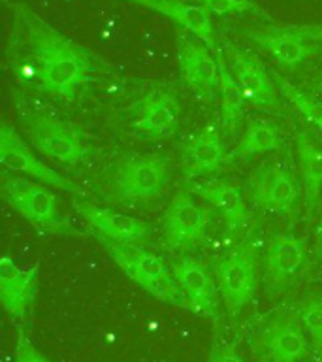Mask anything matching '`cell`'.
I'll use <instances>...</instances> for the list:
<instances>
[{
    "label": "cell",
    "mask_w": 322,
    "mask_h": 362,
    "mask_svg": "<svg viewBox=\"0 0 322 362\" xmlns=\"http://www.w3.org/2000/svg\"><path fill=\"white\" fill-rule=\"evenodd\" d=\"M8 55L19 72L47 95L73 100L83 85L95 81L107 64L93 51L40 17L25 2H11Z\"/></svg>",
    "instance_id": "6da1fadb"
},
{
    "label": "cell",
    "mask_w": 322,
    "mask_h": 362,
    "mask_svg": "<svg viewBox=\"0 0 322 362\" xmlns=\"http://www.w3.org/2000/svg\"><path fill=\"white\" fill-rule=\"evenodd\" d=\"M95 236L104 245L107 253L112 255V259L117 262L119 268L132 281L138 283L143 291H147L160 302L191 310V302L160 257L149 253L147 249L140 247L136 243L113 242V240H107V238L98 236V234H95Z\"/></svg>",
    "instance_id": "7a4b0ae2"
},
{
    "label": "cell",
    "mask_w": 322,
    "mask_h": 362,
    "mask_svg": "<svg viewBox=\"0 0 322 362\" xmlns=\"http://www.w3.org/2000/svg\"><path fill=\"white\" fill-rule=\"evenodd\" d=\"M243 36L285 70L322 55V25H258L243 28Z\"/></svg>",
    "instance_id": "3957f363"
},
{
    "label": "cell",
    "mask_w": 322,
    "mask_h": 362,
    "mask_svg": "<svg viewBox=\"0 0 322 362\" xmlns=\"http://www.w3.org/2000/svg\"><path fill=\"white\" fill-rule=\"evenodd\" d=\"M19 117L28 140L45 157L64 164H79L90 155V146L76 124L53 113L25 107V104L19 107Z\"/></svg>",
    "instance_id": "277c9868"
},
{
    "label": "cell",
    "mask_w": 322,
    "mask_h": 362,
    "mask_svg": "<svg viewBox=\"0 0 322 362\" xmlns=\"http://www.w3.org/2000/svg\"><path fill=\"white\" fill-rule=\"evenodd\" d=\"M251 351L264 362H302L307 349V332L298 311L275 310L266 317L251 336Z\"/></svg>",
    "instance_id": "5b68a950"
},
{
    "label": "cell",
    "mask_w": 322,
    "mask_h": 362,
    "mask_svg": "<svg viewBox=\"0 0 322 362\" xmlns=\"http://www.w3.org/2000/svg\"><path fill=\"white\" fill-rule=\"evenodd\" d=\"M2 197L23 219H27L44 234H70L73 228L59 214L56 197L45 185L17 177L8 172L0 175Z\"/></svg>",
    "instance_id": "8992f818"
},
{
    "label": "cell",
    "mask_w": 322,
    "mask_h": 362,
    "mask_svg": "<svg viewBox=\"0 0 322 362\" xmlns=\"http://www.w3.org/2000/svg\"><path fill=\"white\" fill-rule=\"evenodd\" d=\"M172 177V164L160 155H138L119 163L115 194L121 202L141 204L162 194Z\"/></svg>",
    "instance_id": "52a82bcc"
},
{
    "label": "cell",
    "mask_w": 322,
    "mask_h": 362,
    "mask_svg": "<svg viewBox=\"0 0 322 362\" xmlns=\"http://www.w3.org/2000/svg\"><path fill=\"white\" fill-rule=\"evenodd\" d=\"M177 64L183 83L191 87L202 98H213L219 90V61L217 49H211L205 42L189 33L175 36Z\"/></svg>",
    "instance_id": "ba28073f"
},
{
    "label": "cell",
    "mask_w": 322,
    "mask_h": 362,
    "mask_svg": "<svg viewBox=\"0 0 322 362\" xmlns=\"http://www.w3.org/2000/svg\"><path fill=\"white\" fill-rule=\"evenodd\" d=\"M211 215L196 204L186 192H179L169 202L162 217L164 245L169 251H185L194 247L205 236Z\"/></svg>",
    "instance_id": "9c48e42d"
},
{
    "label": "cell",
    "mask_w": 322,
    "mask_h": 362,
    "mask_svg": "<svg viewBox=\"0 0 322 362\" xmlns=\"http://www.w3.org/2000/svg\"><path fill=\"white\" fill-rule=\"evenodd\" d=\"M256 266L254 253L247 243L232 247L217 264V281L230 313L242 311L251 302L254 294Z\"/></svg>",
    "instance_id": "30bf717a"
},
{
    "label": "cell",
    "mask_w": 322,
    "mask_h": 362,
    "mask_svg": "<svg viewBox=\"0 0 322 362\" xmlns=\"http://www.w3.org/2000/svg\"><path fill=\"white\" fill-rule=\"evenodd\" d=\"M251 200L256 208L271 214H290L298 200V181L282 164H264L249 180Z\"/></svg>",
    "instance_id": "8fae6325"
},
{
    "label": "cell",
    "mask_w": 322,
    "mask_h": 362,
    "mask_svg": "<svg viewBox=\"0 0 322 362\" xmlns=\"http://www.w3.org/2000/svg\"><path fill=\"white\" fill-rule=\"evenodd\" d=\"M305 262V243L294 234H275L264 255V288L268 296L285 293Z\"/></svg>",
    "instance_id": "7c38bea8"
},
{
    "label": "cell",
    "mask_w": 322,
    "mask_h": 362,
    "mask_svg": "<svg viewBox=\"0 0 322 362\" xmlns=\"http://www.w3.org/2000/svg\"><path fill=\"white\" fill-rule=\"evenodd\" d=\"M0 160L6 170L17 172V174L30 175L34 180L44 181L45 185H53L56 189L68 192H78V187L72 185L66 177H62L49 166H45L25 144L21 136L17 134L16 129L10 123H2L0 127Z\"/></svg>",
    "instance_id": "4fadbf2b"
},
{
    "label": "cell",
    "mask_w": 322,
    "mask_h": 362,
    "mask_svg": "<svg viewBox=\"0 0 322 362\" xmlns=\"http://www.w3.org/2000/svg\"><path fill=\"white\" fill-rule=\"evenodd\" d=\"M38 270V264L19 268L8 255L0 259V300L16 321H23L27 317L28 308L36 298Z\"/></svg>",
    "instance_id": "5bb4252c"
},
{
    "label": "cell",
    "mask_w": 322,
    "mask_h": 362,
    "mask_svg": "<svg viewBox=\"0 0 322 362\" xmlns=\"http://www.w3.org/2000/svg\"><path fill=\"white\" fill-rule=\"evenodd\" d=\"M141 113L130 123L138 134L145 138H168L181 121V104L174 90L153 89L141 102Z\"/></svg>",
    "instance_id": "9a60e30c"
},
{
    "label": "cell",
    "mask_w": 322,
    "mask_h": 362,
    "mask_svg": "<svg viewBox=\"0 0 322 362\" xmlns=\"http://www.w3.org/2000/svg\"><path fill=\"white\" fill-rule=\"evenodd\" d=\"M225 55L232 74L236 76L249 100L258 106H277L273 76H270V72L251 53L234 44H226Z\"/></svg>",
    "instance_id": "2e32d148"
},
{
    "label": "cell",
    "mask_w": 322,
    "mask_h": 362,
    "mask_svg": "<svg viewBox=\"0 0 322 362\" xmlns=\"http://www.w3.org/2000/svg\"><path fill=\"white\" fill-rule=\"evenodd\" d=\"M73 208L90 225V232L113 242H141L149 234V226L132 215L119 214L95 204L73 200Z\"/></svg>",
    "instance_id": "e0dca14e"
},
{
    "label": "cell",
    "mask_w": 322,
    "mask_h": 362,
    "mask_svg": "<svg viewBox=\"0 0 322 362\" xmlns=\"http://www.w3.org/2000/svg\"><path fill=\"white\" fill-rule=\"evenodd\" d=\"M130 2L168 17L169 21H174L185 33L205 42L211 49H217L211 13L203 10L200 4H191L186 0H130Z\"/></svg>",
    "instance_id": "ac0fdd59"
},
{
    "label": "cell",
    "mask_w": 322,
    "mask_h": 362,
    "mask_svg": "<svg viewBox=\"0 0 322 362\" xmlns=\"http://www.w3.org/2000/svg\"><path fill=\"white\" fill-rule=\"evenodd\" d=\"M174 276L191 302L194 313L217 317V287L202 262L183 257L174 264Z\"/></svg>",
    "instance_id": "d6986e66"
},
{
    "label": "cell",
    "mask_w": 322,
    "mask_h": 362,
    "mask_svg": "<svg viewBox=\"0 0 322 362\" xmlns=\"http://www.w3.org/2000/svg\"><path fill=\"white\" fill-rule=\"evenodd\" d=\"M225 160V146L217 127L209 124L208 129L198 132L186 146L185 172L186 175L211 174Z\"/></svg>",
    "instance_id": "ffe728a7"
},
{
    "label": "cell",
    "mask_w": 322,
    "mask_h": 362,
    "mask_svg": "<svg viewBox=\"0 0 322 362\" xmlns=\"http://www.w3.org/2000/svg\"><path fill=\"white\" fill-rule=\"evenodd\" d=\"M194 192L198 197H202L205 202L211 204L215 209H219L230 232H236L237 228L245 225L247 208H245L242 191L236 185H232L228 181L215 180L194 187Z\"/></svg>",
    "instance_id": "44dd1931"
},
{
    "label": "cell",
    "mask_w": 322,
    "mask_h": 362,
    "mask_svg": "<svg viewBox=\"0 0 322 362\" xmlns=\"http://www.w3.org/2000/svg\"><path fill=\"white\" fill-rule=\"evenodd\" d=\"M217 61H219V93L222 100V124L226 130H232L243 115V106L247 100L245 90L232 74L228 61H226L225 51L217 47Z\"/></svg>",
    "instance_id": "7402d4cb"
},
{
    "label": "cell",
    "mask_w": 322,
    "mask_h": 362,
    "mask_svg": "<svg viewBox=\"0 0 322 362\" xmlns=\"http://www.w3.org/2000/svg\"><path fill=\"white\" fill-rule=\"evenodd\" d=\"M298 158L304 175L305 204L313 208L322 191V147L305 132L298 134Z\"/></svg>",
    "instance_id": "603a6c76"
},
{
    "label": "cell",
    "mask_w": 322,
    "mask_h": 362,
    "mask_svg": "<svg viewBox=\"0 0 322 362\" xmlns=\"http://www.w3.org/2000/svg\"><path fill=\"white\" fill-rule=\"evenodd\" d=\"M279 146H281V136L275 124H271L266 119H251L243 132L242 141L237 144L236 155L239 158H249L258 153L275 151Z\"/></svg>",
    "instance_id": "cb8c5ba5"
},
{
    "label": "cell",
    "mask_w": 322,
    "mask_h": 362,
    "mask_svg": "<svg viewBox=\"0 0 322 362\" xmlns=\"http://www.w3.org/2000/svg\"><path fill=\"white\" fill-rule=\"evenodd\" d=\"M273 79L277 81L279 85V89L285 96H287L288 100L292 102L294 107L298 110L302 115H304L311 124H315L316 129L322 132V104L318 100H315L313 96L305 95L304 90H299L296 85H292L290 81L279 76V74H271Z\"/></svg>",
    "instance_id": "d4e9b609"
},
{
    "label": "cell",
    "mask_w": 322,
    "mask_h": 362,
    "mask_svg": "<svg viewBox=\"0 0 322 362\" xmlns=\"http://www.w3.org/2000/svg\"><path fill=\"white\" fill-rule=\"evenodd\" d=\"M298 315L311 339L316 355H322V296L316 293L307 294L298 305Z\"/></svg>",
    "instance_id": "484cf974"
},
{
    "label": "cell",
    "mask_w": 322,
    "mask_h": 362,
    "mask_svg": "<svg viewBox=\"0 0 322 362\" xmlns=\"http://www.w3.org/2000/svg\"><path fill=\"white\" fill-rule=\"evenodd\" d=\"M198 4L202 6L203 10L219 17L236 16V13H254L260 16L262 19H268L266 11L260 8L254 0H198Z\"/></svg>",
    "instance_id": "4316f807"
},
{
    "label": "cell",
    "mask_w": 322,
    "mask_h": 362,
    "mask_svg": "<svg viewBox=\"0 0 322 362\" xmlns=\"http://www.w3.org/2000/svg\"><path fill=\"white\" fill-rule=\"evenodd\" d=\"M16 362H51L40 353L34 344L30 341L23 328L17 330V341H16Z\"/></svg>",
    "instance_id": "83f0119b"
},
{
    "label": "cell",
    "mask_w": 322,
    "mask_h": 362,
    "mask_svg": "<svg viewBox=\"0 0 322 362\" xmlns=\"http://www.w3.org/2000/svg\"><path fill=\"white\" fill-rule=\"evenodd\" d=\"M209 362H243V358L234 344H220L213 347Z\"/></svg>",
    "instance_id": "f1b7e54d"
},
{
    "label": "cell",
    "mask_w": 322,
    "mask_h": 362,
    "mask_svg": "<svg viewBox=\"0 0 322 362\" xmlns=\"http://www.w3.org/2000/svg\"><path fill=\"white\" fill-rule=\"evenodd\" d=\"M316 236H318V240L322 242V217H321V223H318V228H316Z\"/></svg>",
    "instance_id": "f546056e"
},
{
    "label": "cell",
    "mask_w": 322,
    "mask_h": 362,
    "mask_svg": "<svg viewBox=\"0 0 322 362\" xmlns=\"http://www.w3.org/2000/svg\"><path fill=\"white\" fill-rule=\"evenodd\" d=\"M318 87H321V89H322V81H321V83H318Z\"/></svg>",
    "instance_id": "4dcf8cb0"
}]
</instances>
